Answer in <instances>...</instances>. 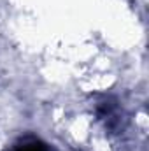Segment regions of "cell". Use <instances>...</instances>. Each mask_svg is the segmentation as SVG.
Wrapping results in <instances>:
<instances>
[{
	"mask_svg": "<svg viewBox=\"0 0 149 151\" xmlns=\"http://www.w3.org/2000/svg\"><path fill=\"white\" fill-rule=\"evenodd\" d=\"M16 151H47V148L42 144V142H39L35 139H30V141H25V142H21Z\"/></svg>",
	"mask_w": 149,
	"mask_h": 151,
	"instance_id": "cell-1",
	"label": "cell"
}]
</instances>
